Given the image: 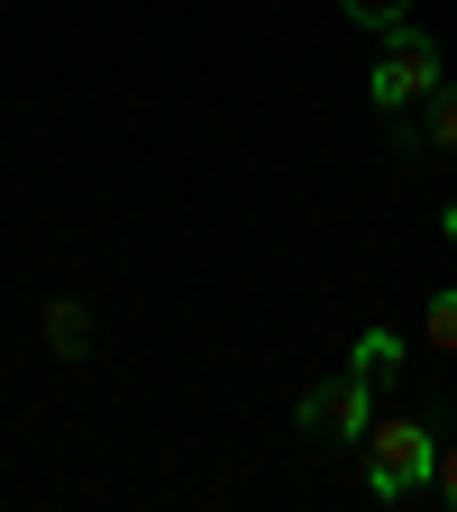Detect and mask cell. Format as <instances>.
Listing matches in <instances>:
<instances>
[{"instance_id": "9", "label": "cell", "mask_w": 457, "mask_h": 512, "mask_svg": "<svg viewBox=\"0 0 457 512\" xmlns=\"http://www.w3.org/2000/svg\"><path fill=\"white\" fill-rule=\"evenodd\" d=\"M430 485H439V494L457 503V448H439V476H430Z\"/></svg>"}, {"instance_id": "6", "label": "cell", "mask_w": 457, "mask_h": 512, "mask_svg": "<svg viewBox=\"0 0 457 512\" xmlns=\"http://www.w3.org/2000/svg\"><path fill=\"white\" fill-rule=\"evenodd\" d=\"M430 348H448V357H457V284H448V293H430Z\"/></svg>"}, {"instance_id": "4", "label": "cell", "mask_w": 457, "mask_h": 512, "mask_svg": "<svg viewBox=\"0 0 457 512\" xmlns=\"http://www.w3.org/2000/svg\"><path fill=\"white\" fill-rule=\"evenodd\" d=\"M46 348H55V357H83V348H92V311H83L74 293L46 302Z\"/></svg>"}, {"instance_id": "2", "label": "cell", "mask_w": 457, "mask_h": 512, "mask_svg": "<svg viewBox=\"0 0 457 512\" xmlns=\"http://www.w3.org/2000/svg\"><path fill=\"white\" fill-rule=\"evenodd\" d=\"M439 476V430L430 421H384V430H366V494H412V485H430Z\"/></svg>"}, {"instance_id": "8", "label": "cell", "mask_w": 457, "mask_h": 512, "mask_svg": "<svg viewBox=\"0 0 457 512\" xmlns=\"http://www.w3.org/2000/svg\"><path fill=\"white\" fill-rule=\"evenodd\" d=\"M348 19H357V28H403L412 0H348Z\"/></svg>"}, {"instance_id": "7", "label": "cell", "mask_w": 457, "mask_h": 512, "mask_svg": "<svg viewBox=\"0 0 457 512\" xmlns=\"http://www.w3.org/2000/svg\"><path fill=\"white\" fill-rule=\"evenodd\" d=\"M430 147H448V156H457V92H448V83L430 92Z\"/></svg>"}, {"instance_id": "10", "label": "cell", "mask_w": 457, "mask_h": 512, "mask_svg": "<svg viewBox=\"0 0 457 512\" xmlns=\"http://www.w3.org/2000/svg\"><path fill=\"white\" fill-rule=\"evenodd\" d=\"M439 229H448V247H457V202H448V211H439Z\"/></svg>"}, {"instance_id": "5", "label": "cell", "mask_w": 457, "mask_h": 512, "mask_svg": "<svg viewBox=\"0 0 457 512\" xmlns=\"http://www.w3.org/2000/svg\"><path fill=\"white\" fill-rule=\"evenodd\" d=\"M357 375H366V384H394V375H403V339H394V330H366V339H357Z\"/></svg>"}, {"instance_id": "1", "label": "cell", "mask_w": 457, "mask_h": 512, "mask_svg": "<svg viewBox=\"0 0 457 512\" xmlns=\"http://www.w3.org/2000/svg\"><path fill=\"white\" fill-rule=\"evenodd\" d=\"M430 92H439V37H421L412 19L384 28V55H375V74H366V101L394 119V110H421Z\"/></svg>"}, {"instance_id": "3", "label": "cell", "mask_w": 457, "mask_h": 512, "mask_svg": "<svg viewBox=\"0 0 457 512\" xmlns=\"http://www.w3.org/2000/svg\"><path fill=\"white\" fill-rule=\"evenodd\" d=\"M293 421H302V439H311V448H348V439H366V430H375V384L348 366V375H330V384H311V394L293 403Z\"/></svg>"}]
</instances>
